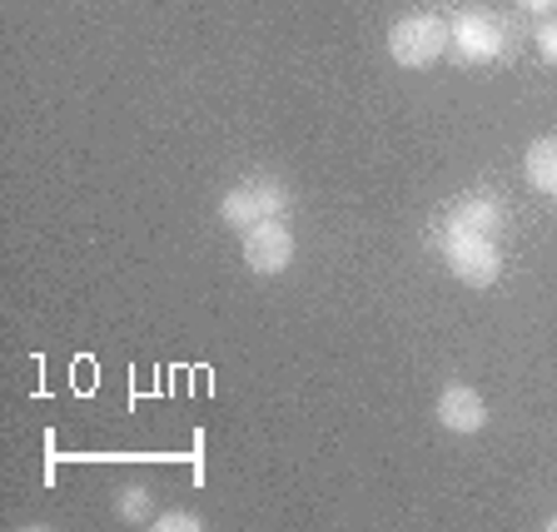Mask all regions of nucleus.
I'll return each instance as SVG.
<instances>
[{
  "instance_id": "nucleus-1",
  "label": "nucleus",
  "mask_w": 557,
  "mask_h": 532,
  "mask_svg": "<svg viewBox=\"0 0 557 532\" xmlns=\"http://www.w3.org/2000/svg\"><path fill=\"white\" fill-rule=\"evenodd\" d=\"M289 185L274 174H249L239 185H230L220 195V224L230 230H249L259 220H289Z\"/></svg>"
},
{
  "instance_id": "nucleus-2",
  "label": "nucleus",
  "mask_w": 557,
  "mask_h": 532,
  "mask_svg": "<svg viewBox=\"0 0 557 532\" xmlns=\"http://www.w3.org/2000/svg\"><path fill=\"white\" fill-rule=\"evenodd\" d=\"M448 50V21L433 11H413L388 25V55L398 70H429Z\"/></svg>"
},
{
  "instance_id": "nucleus-3",
  "label": "nucleus",
  "mask_w": 557,
  "mask_h": 532,
  "mask_svg": "<svg viewBox=\"0 0 557 532\" xmlns=\"http://www.w3.org/2000/svg\"><path fill=\"white\" fill-rule=\"evenodd\" d=\"M443 264L453 269V279H463L468 289H493L503 274V249L493 234L443 230Z\"/></svg>"
},
{
  "instance_id": "nucleus-4",
  "label": "nucleus",
  "mask_w": 557,
  "mask_h": 532,
  "mask_svg": "<svg viewBox=\"0 0 557 532\" xmlns=\"http://www.w3.org/2000/svg\"><path fill=\"white\" fill-rule=\"evenodd\" d=\"M503 40H508V30L493 11H458L448 21V50L463 65H493L503 55Z\"/></svg>"
},
{
  "instance_id": "nucleus-5",
  "label": "nucleus",
  "mask_w": 557,
  "mask_h": 532,
  "mask_svg": "<svg viewBox=\"0 0 557 532\" xmlns=\"http://www.w3.org/2000/svg\"><path fill=\"white\" fill-rule=\"evenodd\" d=\"M239 255L244 269L259 279H274L294 264V230L289 220H259L249 230H239Z\"/></svg>"
},
{
  "instance_id": "nucleus-6",
  "label": "nucleus",
  "mask_w": 557,
  "mask_h": 532,
  "mask_svg": "<svg viewBox=\"0 0 557 532\" xmlns=\"http://www.w3.org/2000/svg\"><path fill=\"white\" fill-rule=\"evenodd\" d=\"M433 418H438V429L453 433V438H473V433L487 429V404L473 383H448L438 394V404H433Z\"/></svg>"
},
{
  "instance_id": "nucleus-7",
  "label": "nucleus",
  "mask_w": 557,
  "mask_h": 532,
  "mask_svg": "<svg viewBox=\"0 0 557 532\" xmlns=\"http://www.w3.org/2000/svg\"><path fill=\"white\" fill-rule=\"evenodd\" d=\"M443 230H473V234H503V209L493 195H463L443 214Z\"/></svg>"
},
{
  "instance_id": "nucleus-8",
  "label": "nucleus",
  "mask_w": 557,
  "mask_h": 532,
  "mask_svg": "<svg viewBox=\"0 0 557 532\" xmlns=\"http://www.w3.org/2000/svg\"><path fill=\"white\" fill-rule=\"evenodd\" d=\"M522 180L537 189V195L557 199V135H537L528 150H522Z\"/></svg>"
},
{
  "instance_id": "nucleus-9",
  "label": "nucleus",
  "mask_w": 557,
  "mask_h": 532,
  "mask_svg": "<svg viewBox=\"0 0 557 532\" xmlns=\"http://www.w3.org/2000/svg\"><path fill=\"white\" fill-rule=\"evenodd\" d=\"M115 518L120 522H150L154 518V498H150V487H120L115 493Z\"/></svg>"
},
{
  "instance_id": "nucleus-10",
  "label": "nucleus",
  "mask_w": 557,
  "mask_h": 532,
  "mask_svg": "<svg viewBox=\"0 0 557 532\" xmlns=\"http://www.w3.org/2000/svg\"><path fill=\"white\" fill-rule=\"evenodd\" d=\"M150 528H154V532H199L205 522H199L189 508H170V512H154Z\"/></svg>"
},
{
  "instance_id": "nucleus-11",
  "label": "nucleus",
  "mask_w": 557,
  "mask_h": 532,
  "mask_svg": "<svg viewBox=\"0 0 557 532\" xmlns=\"http://www.w3.org/2000/svg\"><path fill=\"white\" fill-rule=\"evenodd\" d=\"M533 46H537V55H543L547 65H557V21H553V15H547V21L533 30Z\"/></svg>"
},
{
  "instance_id": "nucleus-12",
  "label": "nucleus",
  "mask_w": 557,
  "mask_h": 532,
  "mask_svg": "<svg viewBox=\"0 0 557 532\" xmlns=\"http://www.w3.org/2000/svg\"><path fill=\"white\" fill-rule=\"evenodd\" d=\"M518 11H528V15H557V0H518Z\"/></svg>"
},
{
  "instance_id": "nucleus-13",
  "label": "nucleus",
  "mask_w": 557,
  "mask_h": 532,
  "mask_svg": "<svg viewBox=\"0 0 557 532\" xmlns=\"http://www.w3.org/2000/svg\"><path fill=\"white\" fill-rule=\"evenodd\" d=\"M547 532H557V518H547Z\"/></svg>"
}]
</instances>
